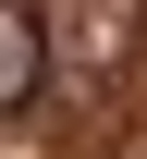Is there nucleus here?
Returning <instances> with one entry per match:
<instances>
[{
  "label": "nucleus",
  "mask_w": 147,
  "mask_h": 159,
  "mask_svg": "<svg viewBox=\"0 0 147 159\" xmlns=\"http://www.w3.org/2000/svg\"><path fill=\"white\" fill-rule=\"evenodd\" d=\"M37 86H49V25L25 0H0V110H25Z\"/></svg>",
  "instance_id": "nucleus-1"
}]
</instances>
